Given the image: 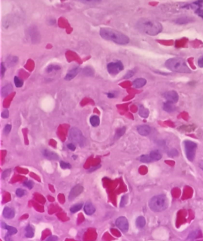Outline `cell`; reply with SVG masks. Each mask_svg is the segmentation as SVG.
<instances>
[{
  "instance_id": "obj_1",
  "label": "cell",
  "mask_w": 203,
  "mask_h": 241,
  "mask_svg": "<svg viewBox=\"0 0 203 241\" xmlns=\"http://www.w3.org/2000/svg\"><path fill=\"white\" fill-rule=\"evenodd\" d=\"M135 26L140 32L151 36L157 35L163 30L161 23L151 18H141L137 21Z\"/></svg>"
},
{
  "instance_id": "obj_2",
  "label": "cell",
  "mask_w": 203,
  "mask_h": 241,
  "mask_svg": "<svg viewBox=\"0 0 203 241\" xmlns=\"http://www.w3.org/2000/svg\"><path fill=\"white\" fill-rule=\"evenodd\" d=\"M99 35L103 39L122 45L129 44L130 42L129 38L127 35L110 28H102L99 30Z\"/></svg>"
},
{
  "instance_id": "obj_3",
  "label": "cell",
  "mask_w": 203,
  "mask_h": 241,
  "mask_svg": "<svg viewBox=\"0 0 203 241\" xmlns=\"http://www.w3.org/2000/svg\"><path fill=\"white\" fill-rule=\"evenodd\" d=\"M165 66L168 69L171 71L182 73V74H190L191 70L188 67L186 61L181 58H171L165 62Z\"/></svg>"
},
{
  "instance_id": "obj_4",
  "label": "cell",
  "mask_w": 203,
  "mask_h": 241,
  "mask_svg": "<svg viewBox=\"0 0 203 241\" xmlns=\"http://www.w3.org/2000/svg\"><path fill=\"white\" fill-rule=\"evenodd\" d=\"M168 206V200L166 195H158L154 196L149 201V206L152 211L161 212L166 210Z\"/></svg>"
},
{
  "instance_id": "obj_5",
  "label": "cell",
  "mask_w": 203,
  "mask_h": 241,
  "mask_svg": "<svg viewBox=\"0 0 203 241\" xmlns=\"http://www.w3.org/2000/svg\"><path fill=\"white\" fill-rule=\"evenodd\" d=\"M69 140L74 143L78 144L81 147L84 146L86 143V140L82 132L78 128L75 127L72 128L69 131Z\"/></svg>"
},
{
  "instance_id": "obj_6",
  "label": "cell",
  "mask_w": 203,
  "mask_h": 241,
  "mask_svg": "<svg viewBox=\"0 0 203 241\" xmlns=\"http://www.w3.org/2000/svg\"><path fill=\"white\" fill-rule=\"evenodd\" d=\"M186 155L189 161H193L195 157V152L198 145L195 143L190 140H186L184 143Z\"/></svg>"
},
{
  "instance_id": "obj_7",
  "label": "cell",
  "mask_w": 203,
  "mask_h": 241,
  "mask_svg": "<svg viewBox=\"0 0 203 241\" xmlns=\"http://www.w3.org/2000/svg\"><path fill=\"white\" fill-rule=\"evenodd\" d=\"M123 69L122 62L118 61L117 62H111L107 64V71L111 75H117Z\"/></svg>"
},
{
  "instance_id": "obj_8",
  "label": "cell",
  "mask_w": 203,
  "mask_h": 241,
  "mask_svg": "<svg viewBox=\"0 0 203 241\" xmlns=\"http://www.w3.org/2000/svg\"><path fill=\"white\" fill-rule=\"evenodd\" d=\"M116 226L123 232H126L129 230V221L124 216H120L117 218L116 221Z\"/></svg>"
},
{
  "instance_id": "obj_9",
  "label": "cell",
  "mask_w": 203,
  "mask_h": 241,
  "mask_svg": "<svg viewBox=\"0 0 203 241\" xmlns=\"http://www.w3.org/2000/svg\"><path fill=\"white\" fill-rule=\"evenodd\" d=\"M83 191V187L82 185H77L76 186H74V187L71 189V190L69 195H68V199H69V200H74L75 198H76L79 195H80Z\"/></svg>"
},
{
  "instance_id": "obj_10",
  "label": "cell",
  "mask_w": 203,
  "mask_h": 241,
  "mask_svg": "<svg viewBox=\"0 0 203 241\" xmlns=\"http://www.w3.org/2000/svg\"><path fill=\"white\" fill-rule=\"evenodd\" d=\"M164 96L166 100V101L173 102L174 104L178 101V95L176 91L174 90L168 91V92H166L164 93Z\"/></svg>"
},
{
  "instance_id": "obj_11",
  "label": "cell",
  "mask_w": 203,
  "mask_h": 241,
  "mask_svg": "<svg viewBox=\"0 0 203 241\" xmlns=\"http://www.w3.org/2000/svg\"><path fill=\"white\" fill-rule=\"evenodd\" d=\"M195 21L194 18L191 17H188V16H183V17H178L177 19L174 20L175 23L178 24V25H184V24H188L190 23H192Z\"/></svg>"
},
{
  "instance_id": "obj_12",
  "label": "cell",
  "mask_w": 203,
  "mask_h": 241,
  "mask_svg": "<svg viewBox=\"0 0 203 241\" xmlns=\"http://www.w3.org/2000/svg\"><path fill=\"white\" fill-rule=\"evenodd\" d=\"M137 131L140 135H143V136H147L150 133L151 128L149 125H142L137 127Z\"/></svg>"
},
{
  "instance_id": "obj_13",
  "label": "cell",
  "mask_w": 203,
  "mask_h": 241,
  "mask_svg": "<svg viewBox=\"0 0 203 241\" xmlns=\"http://www.w3.org/2000/svg\"><path fill=\"white\" fill-rule=\"evenodd\" d=\"M42 155L44 157H46L47 159H50V160H56L59 159V156L56 153L54 152L48 150V149H44L42 150Z\"/></svg>"
},
{
  "instance_id": "obj_14",
  "label": "cell",
  "mask_w": 203,
  "mask_h": 241,
  "mask_svg": "<svg viewBox=\"0 0 203 241\" xmlns=\"http://www.w3.org/2000/svg\"><path fill=\"white\" fill-rule=\"evenodd\" d=\"M80 68L79 67H75L72 69H71L67 73L66 76H65V80H72L73 78H74L75 77L77 76V74L80 72Z\"/></svg>"
},
{
  "instance_id": "obj_15",
  "label": "cell",
  "mask_w": 203,
  "mask_h": 241,
  "mask_svg": "<svg viewBox=\"0 0 203 241\" xmlns=\"http://www.w3.org/2000/svg\"><path fill=\"white\" fill-rule=\"evenodd\" d=\"M84 212H86V214H88V215H92V214H94L95 212V208L94 205H93L90 202H86L84 206Z\"/></svg>"
},
{
  "instance_id": "obj_16",
  "label": "cell",
  "mask_w": 203,
  "mask_h": 241,
  "mask_svg": "<svg viewBox=\"0 0 203 241\" xmlns=\"http://www.w3.org/2000/svg\"><path fill=\"white\" fill-rule=\"evenodd\" d=\"M176 107L174 106V103L168 102V101H166V102L164 103L163 104V109L166 112L168 113H171L173 112L176 110Z\"/></svg>"
},
{
  "instance_id": "obj_17",
  "label": "cell",
  "mask_w": 203,
  "mask_h": 241,
  "mask_svg": "<svg viewBox=\"0 0 203 241\" xmlns=\"http://www.w3.org/2000/svg\"><path fill=\"white\" fill-rule=\"evenodd\" d=\"M147 83V80L145 78H137L133 82V86L135 88H141Z\"/></svg>"
},
{
  "instance_id": "obj_18",
  "label": "cell",
  "mask_w": 203,
  "mask_h": 241,
  "mask_svg": "<svg viewBox=\"0 0 203 241\" xmlns=\"http://www.w3.org/2000/svg\"><path fill=\"white\" fill-rule=\"evenodd\" d=\"M3 216L5 218H12L15 216V212L13 209L10 207H5L3 210Z\"/></svg>"
},
{
  "instance_id": "obj_19",
  "label": "cell",
  "mask_w": 203,
  "mask_h": 241,
  "mask_svg": "<svg viewBox=\"0 0 203 241\" xmlns=\"http://www.w3.org/2000/svg\"><path fill=\"white\" fill-rule=\"evenodd\" d=\"M12 90H13V86H12L11 84L6 85L5 86H4L2 88V96L4 97V98L7 97L8 95L11 93Z\"/></svg>"
},
{
  "instance_id": "obj_20",
  "label": "cell",
  "mask_w": 203,
  "mask_h": 241,
  "mask_svg": "<svg viewBox=\"0 0 203 241\" xmlns=\"http://www.w3.org/2000/svg\"><path fill=\"white\" fill-rule=\"evenodd\" d=\"M139 115L143 118H147L150 115V111L148 110V109L145 108V107L141 105L139 107V110H138Z\"/></svg>"
},
{
  "instance_id": "obj_21",
  "label": "cell",
  "mask_w": 203,
  "mask_h": 241,
  "mask_svg": "<svg viewBox=\"0 0 203 241\" xmlns=\"http://www.w3.org/2000/svg\"><path fill=\"white\" fill-rule=\"evenodd\" d=\"M2 226L4 228H5V229H7L8 230L7 234L9 235V236H12V235L16 234V233L18 232L17 229H16V228L13 227V226H8L7 224H5V223H3V222L2 223Z\"/></svg>"
},
{
  "instance_id": "obj_22",
  "label": "cell",
  "mask_w": 203,
  "mask_h": 241,
  "mask_svg": "<svg viewBox=\"0 0 203 241\" xmlns=\"http://www.w3.org/2000/svg\"><path fill=\"white\" fill-rule=\"evenodd\" d=\"M150 157L152 161H159V160L162 159V155L157 150L152 151L150 154Z\"/></svg>"
},
{
  "instance_id": "obj_23",
  "label": "cell",
  "mask_w": 203,
  "mask_h": 241,
  "mask_svg": "<svg viewBox=\"0 0 203 241\" xmlns=\"http://www.w3.org/2000/svg\"><path fill=\"white\" fill-rule=\"evenodd\" d=\"M135 224H136V226L138 228H143L146 224L145 218L143 216H138L136 221H135Z\"/></svg>"
},
{
  "instance_id": "obj_24",
  "label": "cell",
  "mask_w": 203,
  "mask_h": 241,
  "mask_svg": "<svg viewBox=\"0 0 203 241\" xmlns=\"http://www.w3.org/2000/svg\"><path fill=\"white\" fill-rule=\"evenodd\" d=\"M25 236L27 238H32L34 236V229L30 225H28L26 228Z\"/></svg>"
},
{
  "instance_id": "obj_25",
  "label": "cell",
  "mask_w": 203,
  "mask_h": 241,
  "mask_svg": "<svg viewBox=\"0 0 203 241\" xmlns=\"http://www.w3.org/2000/svg\"><path fill=\"white\" fill-rule=\"evenodd\" d=\"M7 62L8 66H9V67L13 66L14 65H16V63L18 62V57H16V56H10L9 57L7 58Z\"/></svg>"
},
{
  "instance_id": "obj_26",
  "label": "cell",
  "mask_w": 203,
  "mask_h": 241,
  "mask_svg": "<svg viewBox=\"0 0 203 241\" xmlns=\"http://www.w3.org/2000/svg\"><path fill=\"white\" fill-rule=\"evenodd\" d=\"M90 122L92 126L96 127L99 124V118L97 116H92L90 117Z\"/></svg>"
},
{
  "instance_id": "obj_27",
  "label": "cell",
  "mask_w": 203,
  "mask_h": 241,
  "mask_svg": "<svg viewBox=\"0 0 203 241\" xmlns=\"http://www.w3.org/2000/svg\"><path fill=\"white\" fill-rule=\"evenodd\" d=\"M83 73L87 76H92L94 75V70L90 66H87L83 70Z\"/></svg>"
},
{
  "instance_id": "obj_28",
  "label": "cell",
  "mask_w": 203,
  "mask_h": 241,
  "mask_svg": "<svg viewBox=\"0 0 203 241\" xmlns=\"http://www.w3.org/2000/svg\"><path fill=\"white\" fill-rule=\"evenodd\" d=\"M125 131H126V127H124V126L118 129V130L117 131V132H116L115 138L118 139V138H119L120 137L122 136V135L125 133Z\"/></svg>"
},
{
  "instance_id": "obj_29",
  "label": "cell",
  "mask_w": 203,
  "mask_h": 241,
  "mask_svg": "<svg viewBox=\"0 0 203 241\" xmlns=\"http://www.w3.org/2000/svg\"><path fill=\"white\" fill-rule=\"evenodd\" d=\"M82 206H83L82 203L74 204V206H72L71 207L70 211L71 213H75V212H77L78 211H79V210H80V209L82 208Z\"/></svg>"
},
{
  "instance_id": "obj_30",
  "label": "cell",
  "mask_w": 203,
  "mask_h": 241,
  "mask_svg": "<svg viewBox=\"0 0 203 241\" xmlns=\"http://www.w3.org/2000/svg\"><path fill=\"white\" fill-rule=\"evenodd\" d=\"M60 68H61V67L59 66L53 65V64H52V65L48 66V67L47 68V73L53 72V71H59Z\"/></svg>"
},
{
  "instance_id": "obj_31",
  "label": "cell",
  "mask_w": 203,
  "mask_h": 241,
  "mask_svg": "<svg viewBox=\"0 0 203 241\" xmlns=\"http://www.w3.org/2000/svg\"><path fill=\"white\" fill-rule=\"evenodd\" d=\"M140 161H142V162H144V163H149V162H151V161H152V160L151 158H150V155H142L141 157H140Z\"/></svg>"
},
{
  "instance_id": "obj_32",
  "label": "cell",
  "mask_w": 203,
  "mask_h": 241,
  "mask_svg": "<svg viewBox=\"0 0 203 241\" xmlns=\"http://www.w3.org/2000/svg\"><path fill=\"white\" fill-rule=\"evenodd\" d=\"M14 83H15V86L17 87V88H21V87L23 86V80H21L19 78L16 76L15 78H14Z\"/></svg>"
},
{
  "instance_id": "obj_33",
  "label": "cell",
  "mask_w": 203,
  "mask_h": 241,
  "mask_svg": "<svg viewBox=\"0 0 203 241\" xmlns=\"http://www.w3.org/2000/svg\"><path fill=\"white\" fill-rule=\"evenodd\" d=\"M168 157H175L178 156V152L176 149H171V150L168 151Z\"/></svg>"
},
{
  "instance_id": "obj_34",
  "label": "cell",
  "mask_w": 203,
  "mask_h": 241,
  "mask_svg": "<svg viewBox=\"0 0 203 241\" xmlns=\"http://www.w3.org/2000/svg\"><path fill=\"white\" fill-rule=\"evenodd\" d=\"M77 1L80 2L82 3L85 4H92V3H97L101 2L102 0H77Z\"/></svg>"
},
{
  "instance_id": "obj_35",
  "label": "cell",
  "mask_w": 203,
  "mask_h": 241,
  "mask_svg": "<svg viewBox=\"0 0 203 241\" xmlns=\"http://www.w3.org/2000/svg\"><path fill=\"white\" fill-rule=\"evenodd\" d=\"M16 194L18 197H23L24 195H25V190L23 189H21V188H19V189L16 190Z\"/></svg>"
},
{
  "instance_id": "obj_36",
  "label": "cell",
  "mask_w": 203,
  "mask_h": 241,
  "mask_svg": "<svg viewBox=\"0 0 203 241\" xmlns=\"http://www.w3.org/2000/svg\"><path fill=\"white\" fill-rule=\"evenodd\" d=\"M60 166L62 169H70L71 167V165L69 163L64 162V161H60Z\"/></svg>"
},
{
  "instance_id": "obj_37",
  "label": "cell",
  "mask_w": 203,
  "mask_h": 241,
  "mask_svg": "<svg viewBox=\"0 0 203 241\" xmlns=\"http://www.w3.org/2000/svg\"><path fill=\"white\" fill-rule=\"evenodd\" d=\"M23 185L26 186V187H27L29 188V189H32V187H33V183H32V181H26L25 182L23 183Z\"/></svg>"
},
{
  "instance_id": "obj_38",
  "label": "cell",
  "mask_w": 203,
  "mask_h": 241,
  "mask_svg": "<svg viewBox=\"0 0 203 241\" xmlns=\"http://www.w3.org/2000/svg\"><path fill=\"white\" fill-rule=\"evenodd\" d=\"M11 130V125H9V124H7L5 125V129H4V133H5V134L7 135L9 134L10 133V131Z\"/></svg>"
},
{
  "instance_id": "obj_39",
  "label": "cell",
  "mask_w": 203,
  "mask_h": 241,
  "mask_svg": "<svg viewBox=\"0 0 203 241\" xmlns=\"http://www.w3.org/2000/svg\"><path fill=\"white\" fill-rule=\"evenodd\" d=\"M134 74H135V71H128L126 73V74L125 75L124 78L128 79L131 78V77H133L134 76Z\"/></svg>"
},
{
  "instance_id": "obj_40",
  "label": "cell",
  "mask_w": 203,
  "mask_h": 241,
  "mask_svg": "<svg viewBox=\"0 0 203 241\" xmlns=\"http://www.w3.org/2000/svg\"><path fill=\"white\" fill-rule=\"evenodd\" d=\"M195 13L196 15H198L199 17L202 18L203 19V9L202 8H201V9H199L198 10H197V11H195Z\"/></svg>"
},
{
  "instance_id": "obj_41",
  "label": "cell",
  "mask_w": 203,
  "mask_h": 241,
  "mask_svg": "<svg viewBox=\"0 0 203 241\" xmlns=\"http://www.w3.org/2000/svg\"><path fill=\"white\" fill-rule=\"evenodd\" d=\"M126 202H127V196L126 195L123 196L122 198H121V207H123V206H124L126 205Z\"/></svg>"
},
{
  "instance_id": "obj_42",
  "label": "cell",
  "mask_w": 203,
  "mask_h": 241,
  "mask_svg": "<svg viewBox=\"0 0 203 241\" xmlns=\"http://www.w3.org/2000/svg\"><path fill=\"white\" fill-rule=\"evenodd\" d=\"M10 173H11V169H7L3 172L2 173V179H6L8 176H9Z\"/></svg>"
},
{
  "instance_id": "obj_43",
  "label": "cell",
  "mask_w": 203,
  "mask_h": 241,
  "mask_svg": "<svg viewBox=\"0 0 203 241\" xmlns=\"http://www.w3.org/2000/svg\"><path fill=\"white\" fill-rule=\"evenodd\" d=\"M9 116V113L7 109H6V110H5L2 113V117L4 119H7Z\"/></svg>"
},
{
  "instance_id": "obj_44",
  "label": "cell",
  "mask_w": 203,
  "mask_h": 241,
  "mask_svg": "<svg viewBox=\"0 0 203 241\" xmlns=\"http://www.w3.org/2000/svg\"><path fill=\"white\" fill-rule=\"evenodd\" d=\"M57 240H58L57 237L55 236H52L49 237V238L46 240V241H56Z\"/></svg>"
},
{
  "instance_id": "obj_45",
  "label": "cell",
  "mask_w": 203,
  "mask_h": 241,
  "mask_svg": "<svg viewBox=\"0 0 203 241\" xmlns=\"http://www.w3.org/2000/svg\"><path fill=\"white\" fill-rule=\"evenodd\" d=\"M5 71H6V68L5 67V65H4V63H2V64H1V74H2V77L4 76Z\"/></svg>"
},
{
  "instance_id": "obj_46",
  "label": "cell",
  "mask_w": 203,
  "mask_h": 241,
  "mask_svg": "<svg viewBox=\"0 0 203 241\" xmlns=\"http://www.w3.org/2000/svg\"><path fill=\"white\" fill-rule=\"evenodd\" d=\"M67 147H68V148L70 150H71V151H74L75 149H76V146H75V145L73 143L68 144V145H67Z\"/></svg>"
},
{
  "instance_id": "obj_47",
  "label": "cell",
  "mask_w": 203,
  "mask_h": 241,
  "mask_svg": "<svg viewBox=\"0 0 203 241\" xmlns=\"http://www.w3.org/2000/svg\"><path fill=\"white\" fill-rule=\"evenodd\" d=\"M198 64V66H200V68L203 67V56H202L200 59H199Z\"/></svg>"
},
{
  "instance_id": "obj_48",
  "label": "cell",
  "mask_w": 203,
  "mask_h": 241,
  "mask_svg": "<svg viewBox=\"0 0 203 241\" xmlns=\"http://www.w3.org/2000/svg\"><path fill=\"white\" fill-rule=\"evenodd\" d=\"M107 96H108L109 98H114L117 96V95H116L115 92H109L107 94Z\"/></svg>"
},
{
  "instance_id": "obj_49",
  "label": "cell",
  "mask_w": 203,
  "mask_h": 241,
  "mask_svg": "<svg viewBox=\"0 0 203 241\" xmlns=\"http://www.w3.org/2000/svg\"><path fill=\"white\" fill-rule=\"evenodd\" d=\"M5 240H6V241H12L11 239H10V236L8 234H7V236H6V237H5Z\"/></svg>"
},
{
  "instance_id": "obj_50",
  "label": "cell",
  "mask_w": 203,
  "mask_h": 241,
  "mask_svg": "<svg viewBox=\"0 0 203 241\" xmlns=\"http://www.w3.org/2000/svg\"><path fill=\"white\" fill-rule=\"evenodd\" d=\"M200 168H201V169H202L203 170V167H202V166H200Z\"/></svg>"
}]
</instances>
